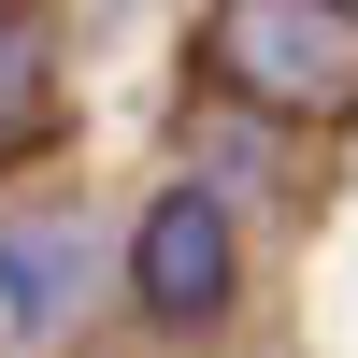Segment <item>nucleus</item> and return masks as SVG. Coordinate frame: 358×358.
Here are the masks:
<instances>
[{"mask_svg":"<svg viewBox=\"0 0 358 358\" xmlns=\"http://www.w3.org/2000/svg\"><path fill=\"white\" fill-rule=\"evenodd\" d=\"M129 301L158 315V330H215V315L244 301V229H229L215 187H172L158 215L129 229Z\"/></svg>","mask_w":358,"mask_h":358,"instance_id":"obj_2","label":"nucleus"},{"mask_svg":"<svg viewBox=\"0 0 358 358\" xmlns=\"http://www.w3.org/2000/svg\"><path fill=\"white\" fill-rule=\"evenodd\" d=\"M43 143H57V15L0 0V158H43Z\"/></svg>","mask_w":358,"mask_h":358,"instance_id":"obj_4","label":"nucleus"},{"mask_svg":"<svg viewBox=\"0 0 358 358\" xmlns=\"http://www.w3.org/2000/svg\"><path fill=\"white\" fill-rule=\"evenodd\" d=\"M201 72L244 115L344 129L358 115V0H215L201 15Z\"/></svg>","mask_w":358,"mask_h":358,"instance_id":"obj_1","label":"nucleus"},{"mask_svg":"<svg viewBox=\"0 0 358 358\" xmlns=\"http://www.w3.org/2000/svg\"><path fill=\"white\" fill-rule=\"evenodd\" d=\"M101 229H72V215H15L0 229V301H15V330H72L86 315V287H101Z\"/></svg>","mask_w":358,"mask_h":358,"instance_id":"obj_3","label":"nucleus"}]
</instances>
